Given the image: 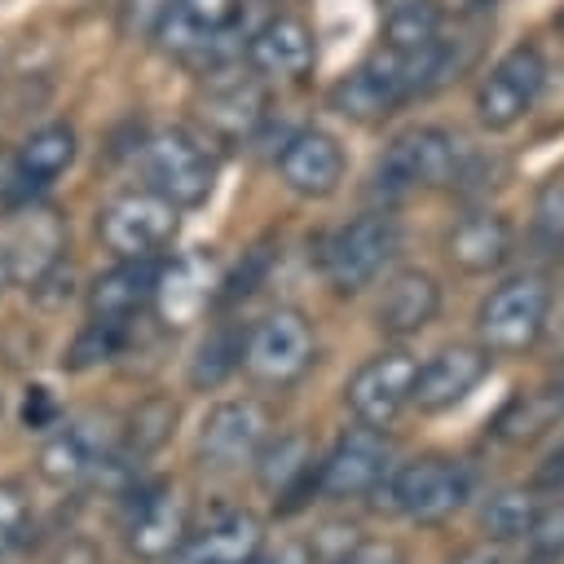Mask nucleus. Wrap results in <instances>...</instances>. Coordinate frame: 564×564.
I'll list each match as a JSON object with an SVG mask.
<instances>
[{"label":"nucleus","mask_w":564,"mask_h":564,"mask_svg":"<svg viewBox=\"0 0 564 564\" xmlns=\"http://www.w3.org/2000/svg\"><path fill=\"white\" fill-rule=\"evenodd\" d=\"M379 489H383L388 511L410 516L419 524H436V520L467 507V498L476 494V471L463 458L423 454V458H410V463L392 467Z\"/></svg>","instance_id":"1"},{"label":"nucleus","mask_w":564,"mask_h":564,"mask_svg":"<svg viewBox=\"0 0 564 564\" xmlns=\"http://www.w3.org/2000/svg\"><path fill=\"white\" fill-rule=\"evenodd\" d=\"M238 0H163L154 40L172 57L207 62L212 70H225L238 53L247 57V44H229L238 31Z\"/></svg>","instance_id":"2"},{"label":"nucleus","mask_w":564,"mask_h":564,"mask_svg":"<svg viewBox=\"0 0 564 564\" xmlns=\"http://www.w3.org/2000/svg\"><path fill=\"white\" fill-rule=\"evenodd\" d=\"M551 317V286L542 273H516L494 286L476 313L480 344L489 352H524L542 339Z\"/></svg>","instance_id":"3"},{"label":"nucleus","mask_w":564,"mask_h":564,"mask_svg":"<svg viewBox=\"0 0 564 564\" xmlns=\"http://www.w3.org/2000/svg\"><path fill=\"white\" fill-rule=\"evenodd\" d=\"M397 247H401L397 216L366 212L330 234V242L322 247V273L339 295H357L383 273V264L397 256Z\"/></svg>","instance_id":"4"},{"label":"nucleus","mask_w":564,"mask_h":564,"mask_svg":"<svg viewBox=\"0 0 564 564\" xmlns=\"http://www.w3.org/2000/svg\"><path fill=\"white\" fill-rule=\"evenodd\" d=\"M463 172V141L445 128H410L401 132L383 159L375 163V189L383 198L423 189V185H445Z\"/></svg>","instance_id":"5"},{"label":"nucleus","mask_w":564,"mask_h":564,"mask_svg":"<svg viewBox=\"0 0 564 564\" xmlns=\"http://www.w3.org/2000/svg\"><path fill=\"white\" fill-rule=\"evenodd\" d=\"M216 154L203 137L189 128H163L145 145V176L159 194H167L176 207H198L216 189Z\"/></svg>","instance_id":"6"},{"label":"nucleus","mask_w":564,"mask_h":564,"mask_svg":"<svg viewBox=\"0 0 564 564\" xmlns=\"http://www.w3.org/2000/svg\"><path fill=\"white\" fill-rule=\"evenodd\" d=\"M181 207L159 194L154 185L150 189H132V194H119L115 203H106L101 220H97V234L101 242L128 260V256H159L172 238H176V216Z\"/></svg>","instance_id":"7"},{"label":"nucleus","mask_w":564,"mask_h":564,"mask_svg":"<svg viewBox=\"0 0 564 564\" xmlns=\"http://www.w3.org/2000/svg\"><path fill=\"white\" fill-rule=\"evenodd\" d=\"M542 84H546V62H542V53H538L533 44L507 48V53L489 66V75L480 79V88H476V119H480L489 132L516 128V123L533 110Z\"/></svg>","instance_id":"8"},{"label":"nucleus","mask_w":564,"mask_h":564,"mask_svg":"<svg viewBox=\"0 0 564 564\" xmlns=\"http://www.w3.org/2000/svg\"><path fill=\"white\" fill-rule=\"evenodd\" d=\"M388 471H392V445L383 427L357 419V427H348L330 445V454L317 463V489L326 498H357V494L379 489Z\"/></svg>","instance_id":"9"},{"label":"nucleus","mask_w":564,"mask_h":564,"mask_svg":"<svg viewBox=\"0 0 564 564\" xmlns=\"http://www.w3.org/2000/svg\"><path fill=\"white\" fill-rule=\"evenodd\" d=\"M123 533L137 560H167L181 551L185 542V502L176 494V485L167 480H145L132 485L128 507H123Z\"/></svg>","instance_id":"10"},{"label":"nucleus","mask_w":564,"mask_h":564,"mask_svg":"<svg viewBox=\"0 0 564 564\" xmlns=\"http://www.w3.org/2000/svg\"><path fill=\"white\" fill-rule=\"evenodd\" d=\"M414 379H419V361L405 352V348H388V352H375L344 388V401L348 410L361 419V423H375V427H388L410 401H414Z\"/></svg>","instance_id":"11"},{"label":"nucleus","mask_w":564,"mask_h":564,"mask_svg":"<svg viewBox=\"0 0 564 564\" xmlns=\"http://www.w3.org/2000/svg\"><path fill=\"white\" fill-rule=\"evenodd\" d=\"M313 361V330L304 313L273 308L247 330V370L264 383H291Z\"/></svg>","instance_id":"12"},{"label":"nucleus","mask_w":564,"mask_h":564,"mask_svg":"<svg viewBox=\"0 0 564 564\" xmlns=\"http://www.w3.org/2000/svg\"><path fill=\"white\" fill-rule=\"evenodd\" d=\"M489 366H494V352L485 344H449V348H441L432 361L419 366L414 405L423 414L454 410L458 401H467L480 388V379L489 375Z\"/></svg>","instance_id":"13"},{"label":"nucleus","mask_w":564,"mask_h":564,"mask_svg":"<svg viewBox=\"0 0 564 564\" xmlns=\"http://www.w3.org/2000/svg\"><path fill=\"white\" fill-rule=\"evenodd\" d=\"M278 176L300 198H326L344 181V145L322 128H300L278 150Z\"/></svg>","instance_id":"14"},{"label":"nucleus","mask_w":564,"mask_h":564,"mask_svg":"<svg viewBox=\"0 0 564 564\" xmlns=\"http://www.w3.org/2000/svg\"><path fill=\"white\" fill-rule=\"evenodd\" d=\"M264 410L256 401H220L207 410L203 427H198V454L212 467H238L247 458H256V449L264 445Z\"/></svg>","instance_id":"15"},{"label":"nucleus","mask_w":564,"mask_h":564,"mask_svg":"<svg viewBox=\"0 0 564 564\" xmlns=\"http://www.w3.org/2000/svg\"><path fill=\"white\" fill-rule=\"evenodd\" d=\"M317 57V40L304 18L278 13L247 40V66L260 79H300Z\"/></svg>","instance_id":"16"},{"label":"nucleus","mask_w":564,"mask_h":564,"mask_svg":"<svg viewBox=\"0 0 564 564\" xmlns=\"http://www.w3.org/2000/svg\"><path fill=\"white\" fill-rule=\"evenodd\" d=\"M70 163H75V128H66V123H44V128H35V132L18 145L4 189H9L13 203H31V198H35L40 189H48Z\"/></svg>","instance_id":"17"},{"label":"nucleus","mask_w":564,"mask_h":564,"mask_svg":"<svg viewBox=\"0 0 564 564\" xmlns=\"http://www.w3.org/2000/svg\"><path fill=\"white\" fill-rule=\"evenodd\" d=\"M256 480L264 494L278 498L282 511H295L304 507V494H322L317 489V463L308 454V441L286 432L269 445L256 449Z\"/></svg>","instance_id":"18"},{"label":"nucleus","mask_w":564,"mask_h":564,"mask_svg":"<svg viewBox=\"0 0 564 564\" xmlns=\"http://www.w3.org/2000/svg\"><path fill=\"white\" fill-rule=\"evenodd\" d=\"M159 278H163V260L159 256H128V260H119L88 291L93 317H123V322H132L145 304H154Z\"/></svg>","instance_id":"19"},{"label":"nucleus","mask_w":564,"mask_h":564,"mask_svg":"<svg viewBox=\"0 0 564 564\" xmlns=\"http://www.w3.org/2000/svg\"><path fill=\"white\" fill-rule=\"evenodd\" d=\"M441 308V286L432 273L423 269H401L392 273V282L383 286V300L375 308V322L383 335L392 339H405V335H419Z\"/></svg>","instance_id":"20"},{"label":"nucleus","mask_w":564,"mask_h":564,"mask_svg":"<svg viewBox=\"0 0 564 564\" xmlns=\"http://www.w3.org/2000/svg\"><path fill=\"white\" fill-rule=\"evenodd\" d=\"M212 75L220 79H212L203 93V119L220 137H247L264 119L260 75H242V70H212Z\"/></svg>","instance_id":"21"},{"label":"nucleus","mask_w":564,"mask_h":564,"mask_svg":"<svg viewBox=\"0 0 564 564\" xmlns=\"http://www.w3.org/2000/svg\"><path fill=\"white\" fill-rule=\"evenodd\" d=\"M445 251L463 273H494L511 256V220L498 212H471L449 229Z\"/></svg>","instance_id":"22"},{"label":"nucleus","mask_w":564,"mask_h":564,"mask_svg":"<svg viewBox=\"0 0 564 564\" xmlns=\"http://www.w3.org/2000/svg\"><path fill=\"white\" fill-rule=\"evenodd\" d=\"M106 454H110V449H106L101 423H97V419H75V423H66L62 432L48 436V445H44V454H40V471H44L48 480L66 485V480L93 476Z\"/></svg>","instance_id":"23"},{"label":"nucleus","mask_w":564,"mask_h":564,"mask_svg":"<svg viewBox=\"0 0 564 564\" xmlns=\"http://www.w3.org/2000/svg\"><path fill=\"white\" fill-rule=\"evenodd\" d=\"M260 520L247 511H234L225 520H216L207 533H198L185 551L181 564H256L260 555Z\"/></svg>","instance_id":"24"},{"label":"nucleus","mask_w":564,"mask_h":564,"mask_svg":"<svg viewBox=\"0 0 564 564\" xmlns=\"http://www.w3.org/2000/svg\"><path fill=\"white\" fill-rule=\"evenodd\" d=\"M212 300V269L203 256H181L172 264H163V278H159V313L172 322V326H185L194 322Z\"/></svg>","instance_id":"25"},{"label":"nucleus","mask_w":564,"mask_h":564,"mask_svg":"<svg viewBox=\"0 0 564 564\" xmlns=\"http://www.w3.org/2000/svg\"><path fill=\"white\" fill-rule=\"evenodd\" d=\"M560 414H564V383H560V388H546V392H516V397L498 410L494 436L507 441V445H529V441H538Z\"/></svg>","instance_id":"26"},{"label":"nucleus","mask_w":564,"mask_h":564,"mask_svg":"<svg viewBox=\"0 0 564 564\" xmlns=\"http://www.w3.org/2000/svg\"><path fill=\"white\" fill-rule=\"evenodd\" d=\"M238 366H247V330H242V326H216V330L198 344V352H194V361H189V388L212 392V388H220Z\"/></svg>","instance_id":"27"},{"label":"nucleus","mask_w":564,"mask_h":564,"mask_svg":"<svg viewBox=\"0 0 564 564\" xmlns=\"http://www.w3.org/2000/svg\"><path fill=\"white\" fill-rule=\"evenodd\" d=\"M132 339V322L123 317H93L75 339H70V352H66V370L84 375V370H97L106 361H115Z\"/></svg>","instance_id":"28"},{"label":"nucleus","mask_w":564,"mask_h":564,"mask_svg":"<svg viewBox=\"0 0 564 564\" xmlns=\"http://www.w3.org/2000/svg\"><path fill=\"white\" fill-rule=\"evenodd\" d=\"M441 22H445V13L436 0H401L383 18V44H397V48L432 44V40H441Z\"/></svg>","instance_id":"29"},{"label":"nucleus","mask_w":564,"mask_h":564,"mask_svg":"<svg viewBox=\"0 0 564 564\" xmlns=\"http://www.w3.org/2000/svg\"><path fill=\"white\" fill-rule=\"evenodd\" d=\"M538 511H542V502H538L529 489H502V494H494V498L485 502L480 524H485V533H489L494 542H516V538H529Z\"/></svg>","instance_id":"30"},{"label":"nucleus","mask_w":564,"mask_h":564,"mask_svg":"<svg viewBox=\"0 0 564 564\" xmlns=\"http://www.w3.org/2000/svg\"><path fill=\"white\" fill-rule=\"evenodd\" d=\"M172 423H176V405L172 401H145V405H137V414L128 419V441H123V458H145V454H154L163 441H167V432H172Z\"/></svg>","instance_id":"31"},{"label":"nucleus","mask_w":564,"mask_h":564,"mask_svg":"<svg viewBox=\"0 0 564 564\" xmlns=\"http://www.w3.org/2000/svg\"><path fill=\"white\" fill-rule=\"evenodd\" d=\"M18 419H22L26 432H53V427L62 423V401L53 397V388H44V383H26V388H22Z\"/></svg>","instance_id":"32"},{"label":"nucleus","mask_w":564,"mask_h":564,"mask_svg":"<svg viewBox=\"0 0 564 564\" xmlns=\"http://www.w3.org/2000/svg\"><path fill=\"white\" fill-rule=\"evenodd\" d=\"M529 551L533 560H560L564 555V502H551L538 511L529 529Z\"/></svg>","instance_id":"33"},{"label":"nucleus","mask_w":564,"mask_h":564,"mask_svg":"<svg viewBox=\"0 0 564 564\" xmlns=\"http://www.w3.org/2000/svg\"><path fill=\"white\" fill-rule=\"evenodd\" d=\"M533 225L546 242H564V172L551 176L542 189H538V203H533Z\"/></svg>","instance_id":"34"},{"label":"nucleus","mask_w":564,"mask_h":564,"mask_svg":"<svg viewBox=\"0 0 564 564\" xmlns=\"http://www.w3.org/2000/svg\"><path fill=\"white\" fill-rule=\"evenodd\" d=\"M26 533V498L18 489H0V555H9Z\"/></svg>","instance_id":"35"},{"label":"nucleus","mask_w":564,"mask_h":564,"mask_svg":"<svg viewBox=\"0 0 564 564\" xmlns=\"http://www.w3.org/2000/svg\"><path fill=\"white\" fill-rule=\"evenodd\" d=\"M264 269H269V247H251V251H247V264H242L234 278H225V282H220V286H225V291H220V300L251 295V291H256V282L264 278Z\"/></svg>","instance_id":"36"},{"label":"nucleus","mask_w":564,"mask_h":564,"mask_svg":"<svg viewBox=\"0 0 564 564\" xmlns=\"http://www.w3.org/2000/svg\"><path fill=\"white\" fill-rule=\"evenodd\" d=\"M335 564H401V551L392 542H357Z\"/></svg>","instance_id":"37"},{"label":"nucleus","mask_w":564,"mask_h":564,"mask_svg":"<svg viewBox=\"0 0 564 564\" xmlns=\"http://www.w3.org/2000/svg\"><path fill=\"white\" fill-rule=\"evenodd\" d=\"M449 564H511V555L502 546H467L463 555H454Z\"/></svg>","instance_id":"38"},{"label":"nucleus","mask_w":564,"mask_h":564,"mask_svg":"<svg viewBox=\"0 0 564 564\" xmlns=\"http://www.w3.org/2000/svg\"><path fill=\"white\" fill-rule=\"evenodd\" d=\"M538 489H564V449H555V454L538 467Z\"/></svg>","instance_id":"39"},{"label":"nucleus","mask_w":564,"mask_h":564,"mask_svg":"<svg viewBox=\"0 0 564 564\" xmlns=\"http://www.w3.org/2000/svg\"><path fill=\"white\" fill-rule=\"evenodd\" d=\"M256 564H304V551L300 546H282L273 555H256Z\"/></svg>","instance_id":"40"},{"label":"nucleus","mask_w":564,"mask_h":564,"mask_svg":"<svg viewBox=\"0 0 564 564\" xmlns=\"http://www.w3.org/2000/svg\"><path fill=\"white\" fill-rule=\"evenodd\" d=\"M9 273H13V260H9V251L0 247V291L9 286Z\"/></svg>","instance_id":"41"},{"label":"nucleus","mask_w":564,"mask_h":564,"mask_svg":"<svg viewBox=\"0 0 564 564\" xmlns=\"http://www.w3.org/2000/svg\"><path fill=\"white\" fill-rule=\"evenodd\" d=\"M555 31H560V35H564V9H560V13H555Z\"/></svg>","instance_id":"42"},{"label":"nucleus","mask_w":564,"mask_h":564,"mask_svg":"<svg viewBox=\"0 0 564 564\" xmlns=\"http://www.w3.org/2000/svg\"><path fill=\"white\" fill-rule=\"evenodd\" d=\"M538 564H560V560H538Z\"/></svg>","instance_id":"43"},{"label":"nucleus","mask_w":564,"mask_h":564,"mask_svg":"<svg viewBox=\"0 0 564 564\" xmlns=\"http://www.w3.org/2000/svg\"><path fill=\"white\" fill-rule=\"evenodd\" d=\"M383 4H388V9H392V4H401V0H383Z\"/></svg>","instance_id":"44"}]
</instances>
